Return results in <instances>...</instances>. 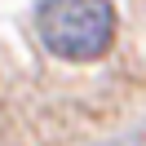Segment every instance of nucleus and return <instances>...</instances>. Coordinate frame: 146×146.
Segmentation results:
<instances>
[{"mask_svg":"<svg viewBox=\"0 0 146 146\" xmlns=\"http://www.w3.org/2000/svg\"><path fill=\"white\" fill-rule=\"evenodd\" d=\"M115 36L111 0H44L40 9V40L49 53L66 62H93L106 53Z\"/></svg>","mask_w":146,"mask_h":146,"instance_id":"f257e3e1","label":"nucleus"}]
</instances>
